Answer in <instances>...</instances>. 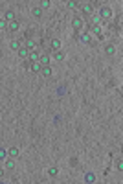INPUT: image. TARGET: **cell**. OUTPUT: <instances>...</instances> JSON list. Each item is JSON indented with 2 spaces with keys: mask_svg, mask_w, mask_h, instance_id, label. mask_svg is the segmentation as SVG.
Masks as SVG:
<instances>
[{
  "mask_svg": "<svg viewBox=\"0 0 123 184\" xmlns=\"http://www.w3.org/2000/svg\"><path fill=\"white\" fill-rule=\"evenodd\" d=\"M17 53H18V57H22V59H26V57L29 55V50H28V48H26L24 44H22V46L18 48V52H17Z\"/></svg>",
  "mask_w": 123,
  "mask_h": 184,
  "instance_id": "8",
  "label": "cell"
},
{
  "mask_svg": "<svg viewBox=\"0 0 123 184\" xmlns=\"http://www.w3.org/2000/svg\"><path fill=\"white\" fill-rule=\"evenodd\" d=\"M66 7H68V9H75V7H77V2L70 0V2H66Z\"/></svg>",
  "mask_w": 123,
  "mask_h": 184,
  "instance_id": "24",
  "label": "cell"
},
{
  "mask_svg": "<svg viewBox=\"0 0 123 184\" xmlns=\"http://www.w3.org/2000/svg\"><path fill=\"white\" fill-rule=\"evenodd\" d=\"M99 18H101V20H108V18H112V9H110L108 6H103V7H101V11H99Z\"/></svg>",
  "mask_w": 123,
  "mask_h": 184,
  "instance_id": "1",
  "label": "cell"
},
{
  "mask_svg": "<svg viewBox=\"0 0 123 184\" xmlns=\"http://www.w3.org/2000/svg\"><path fill=\"white\" fill-rule=\"evenodd\" d=\"M31 15L35 17V18H41L42 17V7H33L31 9Z\"/></svg>",
  "mask_w": 123,
  "mask_h": 184,
  "instance_id": "17",
  "label": "cell"
},
{
  "mask_svg": "<svg viewBox=\"0 0 123 184\" xmlns=\"http://www.w3.org/2000/svg\"><path fill=\"white\" fill-rule=\"evenodd\" d=\"M4 171H6V169H4L2 166H0V179H2V177H4Z\"/></svg>",
  "mask_w": 123,
  "mask_h": 184,
  "instance_id": "30",
  "label": "cell"
},
{
  "mask_svg": "<svg viewBox=\"0 0 123 184\" xmlns=\"http://www.w3.org/2000/svg\"><path fill=\"white\" fill-rule=\"evenodd\" d=\"M48 175H50V177H57V175H59V168H57V166H50V168H48Z\"/></svg>",
  "mask_w": 123,
  "mask_h": 184,
  "instance_id": "15",
  "label": "cell"
},
{
  "mask_svg": "<svg viewBox=\"0 0 123 184\" xmlns=\"http://www.w3.org/2000/svg\"><path fill=\"white\" fill-rule=\"evenodd\" d=\"M53 59H55V61H59V63H61V61H64V53H63L61 50H59V52H53Z\"/></svg>",
  "mask_w": 123,
  "mask_h": 184,
  "instance_id": "21",
  "label": "cell"
},
{
  "mask_svg": "<svg viewBox=\"0 0 123 184\" xmlns=\"http://www.w3.org/2000/svg\"><path fill=\"white\" fill-rule=\"evenodd\" d=\"M7 157L9 158H17L18 157V147H9L7 149Z\"/></svg>",
  "mask_w": 123,
  "mask_h": 184,
  "instance_id": "13",
  "label": "cell"
},
{
  "mask_svg": "<svg viewBox=\"0 0 123 184\" xmlns=\"http://www.w3.org/2000/svg\"><path fill=\"white\" fill-rule=\"evenodd\" d=\"M118 171H123V160L118 158Z\"/></svg>",
  "mask_w": 123,
  "mask_h": 184,
  "instance_id": "27",
  "label": "cell"
},
{
  "mask_svg": "<svg viewBox=\"0 0 123 184\" xmlns=\"http://www.w3.org/2000/svg\"><path fill=\"white\" fill-rule=\"evenodd\" d=\"M79 41L83 42V44H88V42H90V33H81V35H79Z\"/></svg>",
  "mask_w": 123,
  "mask_h": 184,
  "instance_id": "20",
  "label": "cell"
},
{
  "mask_svg": "<svg viewBox=\"0 0 123 184\" xmlns=\"http://www.w3.org/2000/svg\"><path fill=\"white\" fill-rule=\"evenodd\" d=\"M17 30H18V20H11V22H7V30H6V31H9V33H15Z\"/></svg>",
  "mask_w": 123,
  "mask_h": 184,
  "instance_id": "6",
  "label": "cell"
},
{
  "mask_svg": "<svg viewBox=\"0 0 123 184\" xmlns=\"http://www.w3.org/2000/svg\"><path fill=\"white\" fill-rule=\"evenodd\" d=\"M24 46H26V48H28L29 52L37 50V44H35V41H31V39H29V41H26V44H24Z\"/></svg>",
  "mask_w": 123,
  "mask_h": 184,
  "instance_id": "19",
  "label": "cell"
},
{
  "mask_svg": "<svg viewBox=\"0 0 123 184\" xmlns=\"http://www.w3.org/2000/svg\"><path fill=\"white\" fill-rule=\"evenodd\" d=\"M92 31H94L96 35H103V26H101V24H94V26H92Z\"/></svg>",
  "mask_w": 123,
  "mask_h": 184,
  "instance_id": "18",
  "label": "cell"
},
{
  "mask_svg": "<svg viewBox=\"0 0 123 184\" xmlns=\"http://www.w3.org/2000/svg\"><path fill=\"white\" fill-rule=\"evenodd\" d=\"M29 70L33 72V74H41V70H42V64L37 61V63H29Z\"/></svg>",
  "mask_w": 123,
  "mask_h": 184,
  "instance_id": "7",
  "label": "cell"
},
{
  "mask_svg": "<svg viewBox=\"0 0 123 184\" xmlns=\"http://www.w3.org/2000/svg\"><path fill=\"white\" fill-rule=\"evenodd\" d=\"M83 24H85L83 17H74V18H72V28H74V30H81Z\"/></svg>",
  "mask_w": 123,
  "mask_h": 184,
  "instance_id": "3",
  "label": "cell"
},
{
  "mask_svg": "<svg viewBox=\"0 0 123 184\" xmlns=\"http://www.w3.org/2000/svg\"><path fill=\"white\" fill-rule=\"evenodd\" d=\"M92 20H94V24H101V18L99 17H92Z\"/></svg>",
  "mask_w": 123,
  "mask_h": 184,
  "instance_id": "29",
  "label": "cell"
},
{
  "mask_svg": "<svg viewBox=\"0 0 123 184\" xmlns=\"http://www.w3.org/2000/svg\"><path fill=\"white\" fill-rule=\"evenodd\" d=\"M0 30H7V20L0 18Z\"/></svg>",
  "mask_w": 123,
  "mask_h": 184,
  "instance_id": "25",
  "label": "cell"
},
{
  "mask_svg": "<svg viewBox=\"0 0 123 184\" xmlns=\"http://www.w3.org/2000/svg\"><path fill=\"white\" fill-rule=\"evenodd\" d=\"M22 44H24V42H22V41H18V39H13V41H11V50H13V52H18V48L22 46Z\"/></svg>",
  "mask_w": 123,
  "mask_h": 184,
  "instance_id": "9",
  "label": "cell"
},
{
  "mask_svg": "<svg viewBox=\"0 0 123 184\" xmlns=\"http://www.w3.org/2000/svg\"><path fill=\"white\" fill-rule=\"evenodd\" d=\"M85 180L92 184V182H96V175H94V173H86V175H85Z\"/></svg>",
  "mask_w": 123,
  "mask_h": 184,
  "instance_id": "22",
  "label": "cell"
},
{
  "mask_svg": "<svg viewBox=\"0 0 123 184\" xmlns=\"http://www.w3.org/2000/svg\"><path fill=\"white\" fill-rule=\"evenodd\" d=\"M50 53H42V55L39 57V63L42 64V67H50Z\"/></svg>",
  "mask_w": 123,
  "mask_h": 184,
  "instance_id": "5",
  "label": "cell"
},
{
  "mask_svg": "<svg viewBox=\"0 0 123 184\" xmlns=\"http://www.w3.org/2000/svg\"><path fill=\"white\" fill-rule=\"evenodd\" d=\"M39 57H41V53H39L37 50H33V52H29V55H28L29 63H37V61H39Z\"/></svg>",
  "mask_w": 123,
  "mask_h": 184,
  "instance_id": "10",
  "label": "cell"
},
{
  "mask_svg": "<svg viewBox=\"0 0 123 184\" xmlns=\"http://www.w3.org/2000/svg\"><path fill=\"white\" fill-rule=\"evenodd\" d=\"M105 53H107V55H114V53H116V46L114 44H107L105 46Z\"/></svg>",
  "mask_w": 123,
  "mask_h": 184,
  "instance_id": "16",
  "label": "cell"
},
{
  "mask_svg": "<svg viewBox=\"0 0 123 184\" xmlns=\"http://www.w3.org/2000/svg\"><path fill=\"white\" fill-rule=\"evenodd\" d=\"M41 74L44 75V78H52V74H53V70H52V67H42Z\"/></svg>",
  "mask_w": 123,
  "mask_h": 184,
  "instance_id": "14",
  "label": "cell"
},
{
  "mask_svg": "<svg viewBox=\"0 0 123 184\" xmlns=\"http://www.w3.org/2000/svg\"><path fill=\"white\" fill-rule=\"evenodd\" d=\"M81 13H83V17H92V13H94L92 4H83L81 6Z\"/></svg>",
  "mask_w": 123,
  "mask_h": 184,
  "instance_id": "2",
  "label": "cell"
},
{
  "mask_svg": "<svg viewBox=\"0 0 123 184\" xmlns=\"http://www.w3.org/2000/svg\"><path fill=\"white\" fill-rule=\"evenodd\" d=\"M4 20H7V22H11V20H15V11L13 9H7V11L4 13V17H2Z\"/></svg>",
  "mask_w": 123,
  "mask_h": 184,
  "instance_id": "12",
  "label": "cell"
},
{
  "mask_svg": "<svg viewBox=\"0 0 123 184\" xmlns=\"http://www.w3.org/2000/svg\"><path fill=\"white\" fill-rule=\"evenodd\" d=\"M50 50L52 52H59L61 50V41L59 39H52L50 41Z\"/></svg>",
  "mask_w": 123,
  "mask_h": 184,
  "instance_id": "4",
  "label": "cell"
},
{
  "mask_svg": "<svg viewBox=\"0 0 123 184\" xmlns=\"http://www.w3.org/2000/svg\"><path fill=\"white\" fill-rule=\"evenodd\" d=\"M41 4H42V7H44V9H46V7H50V4H52V2H50V0H42Z\"/></svg>",
  "mask_w": 123,
  "mask_h": 184,
  "instance_id": "26",
  "label": "cell"
},
{
  "mask_svg": "<svg viewBox=\"0 0 123 184\" xmlns=\"http://www.w3.org/2000/svg\"><path fill=\"white\" fill-rule=\"evenodd\" d=\"M6 158H7V149L0 147V160H6Z\"/></svg>",
  "mask_w": 123,
  "mask_h": 184,
  "instance_id": "23",
  "label": "cell"
},
{
  "mask_svg": "<svg viewBox=\"0 0 123 184\" xmlns=\"http://www.w3.org/2000/svg\"><path fill=\"white\" fill-rule=\"evenodd\" d=\"M13 168H15V158H9L7 157L4 160V169H13Z\"/></svg>",
  "mask_w": 123,
  "mask_h": 184,
  "instance_id": "11",
  "label": "cell"
},
{
  "mask_svg": "<svg viewBox=\"0 0 123 184\" xmlns=\"http://www.w3.org/2000/svg\"><path fill=\"white\" fill-rule=\"evenodd\" d=\"M31 37H33V31H31V30H28V31H26V41H29Z\"/></svg>",
  "mask_w": 123,
  "mask_h": 184,
  "instance_id": "28",
  "label": "cell"
}]
</instances>
